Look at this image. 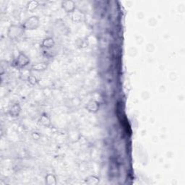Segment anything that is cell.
<instances>
[{"label": "cell", "instance_id": "8", "mask_svg": "<svg viewBox=\"0 0 185 185\" xmlns=\"http://www.w3.org/2000/svg\"><path fill=\"white\" fill-rule=\"evenodd\" d=\"M42 46H43V47L46 49L52 48V47L54 46V39H53L52 38H45V39L43 41V43H42Z\"/></svg>", "mask_w": 185, "mask_h": 185}, {"label": "cell", "instance_id": "3", "mask_svg": "<svg viewBox=\"0 0 185 185\" xmlns=\"http://www.w3.org/2000/svg\"><path fill=\"white\" fill-rule=\"evenodd\" d=\"M14 62H15V67L23 68V67H24L28 65L29 62H30V60H29L28 57H27L25 54L20 52L17 59L14 61Z\"/></svg>", "mask_w": 185, "mask_h": 185}, {"label": "cell", "instance_id": "4", "mask_svg": "<svg viewBox=\"0 0 185 185\" xmlns=\"http://www.w3.org/2000/svg\"><path fill=\"white\" fill-rule=\"evenodd\" d=\"M62 6L67 12H72L75 10V4L73 1H64L62 2Z\"/></svg>", "mask_w": 185, "mask_h": 185}, {"label": "cell", "instance_id": "6", "mask_svg": "<svg viewBox=\"0 0 185 185\" xmlns=\"http://www.w3.org/2000/svg\"><path fill=\"white\" fill-rule=\"evenodd\" d=\"M83 18H84V14L80 10L75 9V10L72 12V19L73 21L75 22L80 21Z\"/></svg>", "mask_w": 185, "mask_h": 185}, {"label": "cell", "instance_id": "11", "mask_svg": "<svg viewBox=\"0 0 185 185\" xmlns=\"http://www.w3.org/2000/svg\"><path fill=\"white\" fill-rule=\"evenodd\" d=\"M38 2L36 1H30L27 3V10L29 11L34 10L36 7H38Z\"/></svg>", "mask_w": 185, "mask_h": 185}, {"label": "cell", "instance_id": "2", "mask_svg": "<svg viewBox=\"0 0 185 185\" xmlns=\"http://www.w3.org/2000/svg\"><path fill=\"white\" fill-rule=\"evenodd\" d=\"M23 27H21L18 25H11L10 28H9L8 31V36L10 37V39L16 40L18 39L23 34Z\"/></svg>", "mask_w": 185, "mask_h": 185}, {"label": "cell", "instance_id": "12", "mask_svg": "<svg viewBox=\"0 0 185 185\" xmlns=\"http://www.w3.org/2000/svg\"><path fill=\"white\" fill-rule=\"evenodd\" d=\"M52 181H54V182H56V179H55V177L53 175L49 174L46 177V182L47 184H55V183L53 182Z\"/></svg>", "mask_w": 185, "mask_h": 185}, {"label": "cell", "instance_id": "13", "mask_svg": "<svg viewBox=\"0 0 185 185\" xmlns=\"http://www.w3.org/2000/svg\"><path fill=\"white\" fill-rule=\"evenodd\" d=\"M27 80H28V82H30L31 85H36V84L38 83L37 78L33 75H29L27 77Z\"/></svg>", "mask_w": 185, "mask_h": 185}, {"label": "cell", "instance_id": "7", "mask_svg": "<svg viewBox=\"0 0 185 185\" xmlns=\"http://www.w3.org/2000/svg\"><path fill=\"white\" fill-rule=\"evenodd\" d=\"M86 108H87V109H88V111H91V112L96 113L97 112L98 109H99V104L97 103L96 101H95V100H92V101L89 102V103L88 104Z\"/></svg>", "mask_w": 185, "mask_h": 185}, {"label": "cell", "instance_id": "9", "mask_svg": "<svg viewBox=\"0 0 185 185\" xmlns=\"http://www.w3.org/2000/svg\"><path fill=\"white\" fill-rule=\"evenodd\" d=\"M47 68V64L46 62H40L35 64L32 66V69L35 71H43Z\"/></svg>", "mask_w": 185, "mask_h": 185}, {"label": "cell", "instance_id": "5", "mask_svg": "<svg viewBox=\"0 0 185 185\" xmlns=\"http://www.w3.org/2000/svg\"><path fill=\"white\" fill-rule=\"evenodd\" d=\"M9 113H10V116L12 117H17L19 116L20 113H21V107L18 104H14L10 108Z\"/></svg>", "mask_w": 185, "mask_h": 185}, {"label": "cell", "instance_id": "1", "mask_svg": "<svg viewBox=\"0 0 185 185\" xmlns=\"http://www.w3.org/2000/svg\"><path fill=\"white\" fill-rule=\"evenodd\" d=\"M39 26V20L36 16L30 17L23 25V27L25 30H36Z\"/></svg>", "mask_w": 185, "mask_h": 185}, {"label": "cell", "instance_id": "10", "mask_svg": "<svg viewBox=\"0 0 185 185\" xmlns=\"http://www.w3.org/2000/svg\"><path fill=\"white\" fill-rule=\"evenodd\" d=\"M40 122H41L43 126H45V127H49L51 124L50 119H49V116L46 114L42 115L41 119H40Z\"/></svg>", "mask_w": 185, "mask_h": 185}]
</instances>
